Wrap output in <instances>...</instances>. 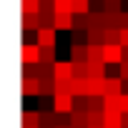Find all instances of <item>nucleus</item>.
<instances>
[{
    "instance_id": "nucleus-1",
    "label": "nucleus",
    "mask_w": 128,
    "mask_h": 128,
    "mask_svg": "<svg viewBox=\"0 0 128 128\" xmlns=\"http://www.w3.org/2000/svg\"><path fill=\"white\" fill-rule=\"evenodd\" d=\"M76 108V96L73 93H55L53 96V110L55 113H70Z\"/></svg>"
},
{
    "instance_id": "nucleus-2",
    "label": "nucleus",
    "mask_w": 128,
    "mask_h": 128,
    "mask_svg": "<svg viewBox=\"0 0 128 128\" xmlns=\"http://www.w3.org/2000/svg\"><path fill=\"white\" fill-rule=\"evenodd\" d=\"M103 58L108 66H120L123 63V45L120 43H106L103 45Z\"/></svg>"
},
{
    "instance_id": "nucleus-3",
    "label": "nucleus",
    "mask_w": 128,
    "mask_h": 128,
    "mask_svg": "<svg viewBox=\"0 0 128 128\" xmlns=\"http://www.w3.org/2000/svg\"><path fill=\"white\" fill-rule=\"evenodd\" d=\"M55 33H58V30H55L53 25L38 28V30H35V43H38V45H55V43H58Z\"/></svg>"
},
{
    "instance_id": "nucleus-4",
    "label": "nucleus",
    "mask_w": 128,
    "mask_h": 128,
    "mask_svg": "<svg viewBox=\"0 0 128 128\" xmlns=\"http://www.w3.org/2000/svg\"><path fill=\"white\" fill-rule=\"evenodd\" d=\"M53 76L55 80H70L73 78V60H55V66H53Z\"/></svg>"
},
{
    "instance_id": "nucleus-5",
    "label": "nucleus",
    "mask_w": 128,
    "mask_h": 128,
    "mask_svg": "<svg viewBox=\"0 0 128 128\" xmlns=\"http://www.w3.org/2000/svg\"><path fill=\"white\" fill-rule=\"evenodd\" d=\"M20 60H23V63H38V60H40V45H38V43H23V48H20Z\"/></svg>"
},
{
    "instance_id": "nucleus-6",
    "label": "nucleus",
    "mask_w": 128,
    "mask_h": 128,
    "mask_svg": "<svg viewBox=\"0 0 128 128\" xmlns=\"http://www.w3.org/2000/svg\"><path fill=\"white\" fill-rule=\"evenodd\" d=\"M53 28H55V30H73V28H76V15H73V13H55Z\"/></svg>"
},
{
    "instance_id": "nucleus-7",
    "label": "nucleus",
    "mask_w": 128,
    "mask_h": 128,
    "mask_svg": "<svg viewBox=\"0 0 128 128\" xmlns=\"http://www.w3.org/2000/svg\"><path fill=\"white\" fill-rule=\"evenodd\" d=\"M20 90H23V96H38V93H40V78H35V76H23Z\"/></svg>"
},
{
    "instance_id": "nucleus-8",
    "label": "nucleus",
    "mask_w": 128,
    "mask_h": 128,
    "mask_svg": "<svg viewBox=\"0 0 128 128\" xmlns=\"http://www.w3.org/2000/svg\"><path fill=\"white\" fill-rule=\"evenodd\" d=\"M88 45H106V28L103 25L88 28Z\"/></svg>"
},
{
    "instance_id": "nucleus-9",
    "label": "nucleus",
    "mask_w": 128,
    "mask_h": 128,
    "mask_svg": "<svg viewBox=\"0 0 128 128\" xmlns=\"http://www.w3.org/2000/svg\"><path fill=\"white\" fill-rule=\"evenodd\" d=\"M106 93H116V96L126 93V80L120 76H108L106 78Z\"/></svg>"
},
{
    "instance_id": "nucleus-10",
    "label": "nucleus",
    "mask_w": 128,
    "mask_h": 128,
    "mask_svg": "<svg viewBox=\"0 0 128 128\" xmlns=\"http://www.w3.org/2000/svg\"><path fill=\"white\" fill-rule=\"evenodd\" d=\"M70 60L73 63H88V45L70 43Z\"/></svg>"
},
{
    "instance_id": "nucleus-11",
    "label": "nucleus",
    "mask_w": 128,
    "mask_h": 128,
    "mask_svg": "<svg viewBox=\"0 0 128 128\" xmlns=\"http://www.w3.org/2000/svg\"><path fill=\"white\" fill-rule=\"evenodd\" d=\"M88 96H106V78L88 76Z\"/></svg>"
},
{
    "instance_id": "nucleus-12",
    "label": "nucleus",
    "mask_w": 128,
    "mask_h": 128,
    "mask_svg": "<svg viewBox=\"0 0 128 128\" xmlns=\"http://www.w3.org/2000/svg\"><path fill=\"white\" fill-rule=\"evenodd\" d=\"M70 126H73V128H88V110L73 108V110H70Z\"/></svg>"
},
{
    "instance_id": "nucleus-13",
    "label": "nucleus",
    "mask_w": 128,
    "mask_h": 128,
    "mask_svg": "<svg viewBox=\"0 0 128 128\" xmlns=\"http://www.w3.org/2000/svg\"><path fill=\"white\" fill-rule=\"evenodd\" d=\"M40 98L45 96H55V76H48V78H40Z\"/></svg>"
},
{
    "instance_id": "nucleus-14",
    "label": "nucleus",
    "mask_w": 128,
    "mask_h": 128,
    "mask_svg": "<svg viewBox=\"0 0 128 128\" xmlns=\"http://www.w3.org/2000/svg\"><path fill=\"white\" fill-rule=\"evenodd\" d=\"M106 126L108 128H123V110H106Z\"/></svg>"
},
{
    "instance_id": "nucleus-15",
    "label": "nucleus",
    "mask_w": 128,
    "mask_h": 128,
    "mask_svg": "<svg viewBox=\"0 0 128 128\" xmlns=\"http://www.w3.org/2000/svg\"><path fill=\"white\" fill-rule=\"evenodd\" d=\"M88 66H90V78H108L106 73V66H108V63L106 60H93V63H88Z\"/></svg>"
},
{
    "instance_id": "nucleus-16",
    "label": "nucleus",
    "mask_w": 128,
    "mask_h": 128,
    "mask_svg": "<svg viewBox=\"0 0 128 128\" xmlns=\"http://www.w3.org/2000/svg\"><path fill=\"white\" fill-rule=\"evenodd\" d=\"M55 110H40V128H55L58 120H55Z\"/></svg>"
},
{
    "instance_id": "nucleus-17",
    "label": "nucleus",
    "mask_w": 128,
    "mask_h": 128,
    "mask_svg": "<svg viewBox=\"0 0 128 128\" xmlns=\"http://www.w3.org/2000/svg\"><path fill=\"white\" fill-rule=\"evenodd\" d=\"M123 13H103V28H120Z\"/></svg>"
},
{
    "instance_id": "nucleus-18",
    "label": "nucleus",
    "mask_w": 128,
    "mask_h": 128,
    "mask_svg": "<svg viewBox=\"0 0 128 128\" xmlns=\"http://www.w3.org/2000/svg\"><path fill=\"white\" fill-rule=\"evenodd\" d=\"M23 30L30 33V30H38V13H23Z\"/></svg>"
},
{
    "instance_id": "nucleus-19",
    "label": "nucleus",
    "mask_w": 128,
    "mask_h": 128,
    "mask_svg": "<svg viewBox=\"0 0 128 128\" xmlns=\"http://www.w3.org/2000/svg\"><path fill=\"white\" fill-rule=\"evenodd\" d=\"M70 43H76V45H88V30L73 28V30H70Z\"/></svg>"
},
{
    "instance_id": "nucleus-20",
    "label": "nucleus",
    "mask_w": 128,
    "mask_h": 128,
    "mask_svg": "<svg viewBox=\"0 0 128 128\" xmlns=\"http://www.w3.org/2000/svg\"><path fill=\"white\" fill-rule=\"evenodd\" d=\"M88 126H106V110H88Z\"/></svg>"
},
{
    "instance_id": "nucleus-21",
    "label": "nucleus",
    "mask_w": 128,
    "mask_h": 128,
    "mask_svg": "<svg viewBox=\"0 0 128 128\" xmlns=\"http://www.w3.org/2000/svg\"><path fill=\"white\" fill-rule=\"evenodd\" d=\"M123 96V93H120ZM120 96H116V93H106L103 98H106V110H120Z\"/></svg>"
},
{
    "instance_id": "nucleus-22",
    "label": "nucleus",
    "mask_w": 128,
    "mask_h": 128,
    "mask_svg": "<svg viewBox=\"0 0 128 128\" xmlns=\"http://www.w3.org/2000/svg\"><path fill=\"white\" fill-rule=\"evenodd\" d=\"M23 126H40V110H23Z\"/></svg>"
},
{
    "instance_id": "nucleus-23",
    "label": "nucleus",
    "mask_w": 128,
    "mask_h": 128,
    "mask_svg": "<svg viewBox=\"0 0 128 128\" xmlns=\"http://www.w3.org/2000/svg\"><path fill=\"white\" fill-rule=\"evenodd\" d=\"M40 60L43 63H55V45H40Z\"/></svg>"
},
{
    "instance_id": "nucleus-24",
    "label": "nucleus",
    "mask_w": 128,
    "mask_h": 128,
    "mask_svg": "<svg viewBox=\"0 0 128 128\" xmlns=\"http://www.w3.org/2000/svg\"><path fill=\"white\" fill-rule=\"evenodd\" d=\"M20 10L23 13H40V0H20Z\"/></svg>"
},
{
    "instance_id": "nucleus-25",
    "label": "nucleus",
    "mask_w": 128,
    "mask_h": 128,
    "mask_svg": "<svg viewBox=\"0 0 128 128\" xmlns=\"http://www.w3.org/2000/svg\"><path fill=\"white\" fill-rule=\"evenodd\" d=\"M88 76H90L88 63H73V78H88Z\"/></svg>"
},
{
    "instance_id": "nucleus-26",
    "label": "nucleus",
    "mask_w": 128,
    "mask_h": 128,
    "mask_svg": "<svg viewBox=\"0 0 128 128\" xmlns=\"http://www.w3.org/2000/svg\"><path fill=\"white\" fill-rule=\"evenodd\" d=\"M93 60H106L103 58V45H88V63Z\"/></svg>"
},
{
    "instance_id": "nucleus-27",
    "label": "nucleus",
    "mask_w": 128,
    "mask_h": 128,
    "mask_svg": "<svg viewBox=\"0 0 128 128\" xmlns=\"http://www.w3.org/2000/svg\"><path fill=\"white\" fill-rule=\"evenodd\" d=\"M100 8L106 13H123L120 10V0H100Z\"/></svg>"
},
{
    "instance_id": "nucleus-28",
    "label": "nucleus",
    "mask_w": 128,
    "mask_h": 128,
    "mask_svg": "<svg viewBox=\"0 0 128 128\" xmlns=\"http://www.w3.org/2000/svg\"><path fill=\"white\" fill-rule=\"evenodd\" d=\"M53 3H55V13H73V0H53Z\"/></svg>"
},
{
    "instance_id": "nucleus-29",
    "label": "nucleus",
    "mask_w": 128,
    "mask_h": 128,
    "mask_svg": "<svg viewBox=\"0 0 128 128\" xmlns=\"http://www.w3.org/2000/svg\"><path fill=\"white\" fill-rule=\"evenodd\" d=\"M76 28L88 30V28H90V15H88V13H76Z\"/></svg>"
},
{
    "instance_id": "nucleus-30",
    "label": "nucleus",
    "mask_w": 128,
    "mask_h": 128,
    "mask_svg": "<svg viewBox=\"0 0 128 128\" xmlns=\"http://www.w3.org/2000/svg\"><path fill=\"white\" fill-rule=\"evenodd\" d=\"M106 43H120V28H106Z\"/></svg>"
},
{
    "instance_id": "nucleus-31",
    "label": "nucleus",
    "mask_w": 128,
    "mask_h": 128,
    "mask_svg": "<svg viewBox=\"0 0 128 128\" xmlns=\"http://www.w3.org/2000/svg\"><path fill=\"white\" fill-rule=\"evenodd\" d=\"M73 13H90V0H73Z\"/></svg>"
},
{
    "instance_id": "nucleus-32",
    "label": "nucleus",
    "mask_w": 128,
    "mask_h": 128,
    "mask_svg": "<svg viewBox=\"0 0 128 128\" xmlns=\"http://www.w3.org/2000/svg\"><path fill=\"white\" fill-rule=\"evenodd\" d=\"M70 80H55V93H73L70 90Z\"/></svg>"
},
{
    "instance_id": "nucleus-33",
    "label": "nucleus",
    "mask_w": 128,
    "mask_h": 128,
    "mask_svg": "<svg viewBox=\"0 0 128 128\" xmlns=\"http://www.w3.org/2000/svg\"><path fill=\"white\" fill-rule=\"evenodd\" d=\"M118 68H120V73H118V76H120L123 80H128V60H123V63H120Z\"/></svg>"
},
{
    "instance_id": "nucleus-34",
    "label": "nucleus",
    "mask_w": 128,
    "mask_h": 128,
    "mask_svg": "<svg viewBox=\"0 0 128 128\" xmlns=\"http://www.w3.org/2000/svg\"><path fill=\"white\" fill-rule=\"evenodd\" d=\"M120 110H123V113H128V90L120 96Z\"/></svg>"
},
{
    "instance_id": "nucleus-35",
    "label": "nucleus",
    "mask_w": 128,
    "mask_h": 128,
    "mask_svg": "<svg viewBox=\"0 0 128 128\" xmlns=\"http://www.w3.org/2000/svg\"><path fill=\"white\" fill-rule=\"evenodd\" d=\"M120 45H128V28H120Z\"/></svg>"
},
{
    "instance_id": "nucleus-36",
    "label": "nucleus",
    "mask_w": 128,
    "mask_h": 128,
    "mask_svg": "<svg viewBox=\"0 0 128 128\" xmlns=\"http://www.w3.org/2000/svg\"><path fill=\"white\" fill-rule=\"evenodd\" d=\"M120 28H128V13L120 15Z\"/></svg>"
},
{
    "instance_id": "nucleus-37",
    "label": "nucleus",
    "mask_w": 128,
    "mask_h": 128,
    "mask_svg": "<svg viewBox=\"0 0 128 128\" xmlns=\"http://www.w3.org/2000/svg\"><path fill=\"white\" fill-rule=\"evenodd\" d=\"M123 128H128V113H123Z\"/></svg>"
},
{
    "instance_id": "nucleus-38",
    "label": "nucleus",
    "mask_w": 128,
    "mask_h": 128,
    "mask_svg": "<svg viewBox=\"0 0 128 128\" xmlns=\"http://www.w3.org/2000/svg\"><path fill=\"white\" fill-rule=\"evenodd\" d=\"M55 128H73V126H55Z\"/></svg>"
},
{
    "instance_id": "nucleus-39",
    "label": "nucleus",
    "mask_w": 128,
    "mask_h": 128,
    "mask_svg": "<svg viewBox=\"0 0 128 128\" xmlns=\"http://www.w3.org/2000/svg\"><path fill=\"white\" fill-rule=\"evenodd\" d=\"M23 128H40V126H23Z\"/></svg>"
},
{
    "instance_id": "nucleus-40",
    "label": "nucleus",
    "mask_w": 128,
    "mask_h": 128,
    "mask_svg": "<svg viewBox=\"0 0 128 128\" xmlns=\"http://www.w3.org/2000/svg\"><path fill=\"white\" fill-rule=\"evenodd\" d=\"M88 128H98V126H88ZM100 128H106V126H100Z\"/></svg>"
},
{
    "instance_id": "nucleus-41",
    "label": "nucleus",
    "mask_w": 128,
    "mask_h": 128,
    "mask_svg": "<svg viewBox=\"0 0 128 128\" xmlns=\"http://www.w3.org/2000/svg\"><path fill=\"white\" fill-rule=\"evenodd\" d=\"M106 128H108V126H106Z\"/></svg>"
}]
</instances>
